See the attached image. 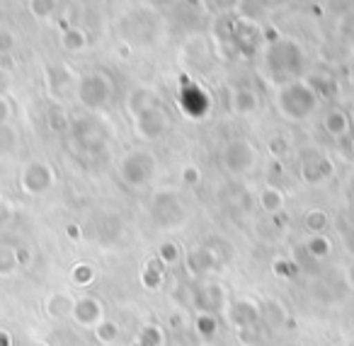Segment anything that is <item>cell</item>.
Here are the masks:
<instances>
[{
	"instance_id": "cell-1",
	"label": "cell",
	"mask_w": 354,
	"mask_h": 346,
	"mask_svg": "<svg viewBox=\"0 0 354 346\" xmlns=\"http://www.w3.org/2000/svg\"><path fill=\"white\" fill-rule=\"evenodd\" d=\"M306 70V54L304 46L296 39L289 37H279L277 41L265 46V54H262V73L270 80L272 85L281 88V85H289L294 80L304 78Z\"/></svg>"
},
{
	"instance_id": "cell-2",
	"label": "cell",
	"mask_w": 354,
	"mask_h": 346,
	"mask_svg": "<svg viewBox=\"0 0 354 346\" xmlns=\"http://www.w3.org/2000/svg\"><path fill=\"white\" fill-rule=\"evenodd\" d=\"M274 102H277V112H279L286 122H306V119L313 117V112L318 109L320 97L308 85V80L301 78L289 85L277 88Z\"/></svg>"
},
{
	"instance_id": "cell-3",
	"label": "cell",
	"mask_w": 354,
	"mask_h": 346,
	"mask_svg": "<svg viewBox=\"0 0 354 346\" xmlns=\"http://www.w3.org/2000/svg\"><path fill=\"white\" fill-rule=\"evenodd\" d=\"M119 32H122V39L127 44L148 46L160 35V15L151 8H136L122 17Z\"/></svg>"
},
{
	"instance_id": "cell-4",
	"label": "cell",
	"mask_w": 354,
	"mask_h": 346,
	"mask_svg": "<svg viewBox=\"0 0 354 346\" xmlns=\"http://www.w3.org/2000/svg\"><path fill=\"white\" fill-rule=\"evenodd\" d=\"M114 83L104 70H88L75 80V97L90 112H97L112 99Z\"/></svg>"
},
{
	"instance_id": "cell-5",
	"label": "cell",
	"mask_w": 354,
	"mask_h": 346,
	"mask_svg": "<svg viewBox=\"0 0 354 346\" xmlns=\"http://www.w3.org/2000/svg\"><path fill=\"white\" fill-rule=\"evenodd\" d=\"M156 170L158 160L151 151H131L119 162V177L131 189H141V186L151 184V180L156 177Z\"/></svg>"
},
{
	"instance_id": "cell-6",
	"label": "cell",
	"mask_w": 354,
	"mask_h": 346,
	"mask_svg": "<svg viewBox=\"0 0 354 346\" xmlns=\"http://www.w3.org/2000/svg\"><path fill=\"white\" fill-rule=\"evenodd\" d=\"M221 165L228 175L245 177L255 170L257 165V151L248 138H233L223 146L221 151Z\"/></svg>"
},
{
	"instance_id": "cell-7",
	"label": "cell",
	"mask_w": 354,
	"mask_h": 346,
	"mask_svg": "<svg viewBox=\"0 0 354 346\" xmlns=\"http://www.w3.org/2000/svg\"><path fill=\"white\" fill-rule=\"evenodd\" d=\"M151 215L160 228H180L187 218V211L180 199V194L172 189H162L158 194H153L151 199Z\"/></svg>"
},
{
	"instance_id": "cell-8",
	"label": "cell",
	"mask_w": 354,
	"mask_h": 346,
	"mask_svg": "<svg viewBox=\"0 0 354 346\" xmlns=\"http://www.w3.org/2000/svg\"><path fill=\"white\" fill-rule=\"evenodd\" d=\"M56 184V170L46 160H30L20 172V189L27 196H41Z\"/></svg>"
},
{
	"instance_id": "cell-9",
	"label": "cell",
	"mask_w": 354,
	"mask_h": 346,
	"mask_svg": "<svg viewBox=\"0 0 354 346\" xmlns=\"http://www.w3.org/2000/svg\"><path fill=\"white\" fill-rule=\"evenodd\" d=\"M133 126H136V133L143 141H158V138L165 136L170 119H167L165 109L160 107V102H153L138 114H133Z\"/></svg>"
},
{
	"instance_id": "cell-10",
	"label": "cell",
	"mask_w": 354,
	"mask_h": 346,
	"mask_svg": "<svg viewBox=\"0 0 354 346\" xmlns=\"http://www.w3.org/2000/svg\"><path fill=\"white\" fill-rule=\"evenodd\" d=\"M260 44H262L260 25H255L250 17H233V49H236V56L252 59L260 51Z\"/></svg>"
},
{
	"instance_id": "cell-11",
	"label": "cell",
	"mask_w": 354,
	"mask_h": 346,
	"mask_svg": "<svg viewBox=\"0 0 354 346\" xmlns=\"http://www.w3.org/2000/svg\"><path fill=\"white\" fill-rule=\"evenodd\" d=\"M333 172H335V165L325 153H318V151L301 153L299 175L306 184H325V182L333 177Z\"/></svg>"
},
{
	"instance_id": "cell-12",
	"label": "cell",
	"mask_w": 354,
	"mask_h": 346,
	"mask_svg": "<svg viewBox=\"0 0 354 346\" xmlns=\"http://www.w3.org/2000/svg\"><path fill=\"white\" fill-rule=\"evenodd\" d=\"M71 133L85 151H97L107 143V131L95 117H78L71 122Z\"/></svg>"
},
{
	"instance_id": "cell-13",
	"label": "cell",
	"mask_w": 354,
	"mask_h": 346,
	"mask_svg": "<svg viewBox=\"0 0 354 346\" xmlns=\"http://www.w3.org/2000/svg\"><path fill=\"white\" fill-rule=\"evenodd\" d=\"M228 317H231V322L238 327V331H250L260 325L262 305L257 300H250V298H241V300H236L231 305Z\"/></svg>"
},
{
	"instance_id": "cell-14",
	"label": "cell",
	"mask_w": 354,
	"mask_h": 346,
	"mask_svg": "<svg viewBox=\"0 0 354 346\" xmlns=\"http://www.w3.org/2000/svg\"><path fill=\"white\" fill-rule=\"evenodd\" d=\"M180 107H183V112L187 114L189 119H202L209 114L212 99H209V95L204 93L199 85L187 83L180 88Z\"/></svg>"
},
{
	"instance_id": "cell-15",
	"label": "cell",
	"mask_w": 354,
	"mask_h": 346,
	"mask_svg": "<svg viewBox=\"0 0 354 346\" xmlns=\"http://www.w3.org/2000/svg\"><path fill=\"white\" fill-rule=\"evenodd\" d=\"M71 317H73L75 325L90 329V327H97L100 322L104 320V307H102V302H100V298H95V296L75 298Z\"/></svg>"
},
{
	"instance_id": "cell-16",
	"label": "cell",
	"mask_w": 354,
	"mask_h": 346,
	"mask_svg": "<svg viewBox=\"0 0 354 346\" xmlns=\"http://www.w3.org/2000/svg\"><path fill=\"white\" fill-rule=\"evenodd\" d=\"M223 300H226V293L216 283H204L194 293V307L199 310V315H216L223 307Z\"/></svg>"
},
{
	"instance_id": "cell-17",
	"label": "cell",
	"mask_w": 354,
	"mask_h": 346,
	"mask_svg": "<svg viewBox=\"0 0 354 346\" xmlns=\"http://www.w3.org/2000/svg\"><path fill=\"white\" fill-rule=\"evenodd\" d=\"M185 267L192 276H207L218 267V257L212 247H197L185 257Z\"/></svg>"
},
{
	"instance_id": "cell-18",
	"label": "cell",
	"mask_w": 354,
	"mask_h": 346,
	"mask_svg": "<svg viewBox=\"0 0 354 346\" xmlns=\"http://www.w3.org/2000/svg\"><path fill=\"white\" fill-rule=\"evenodd\" d=\"M260 107V97L250 88H236L231 93V112L238 117H250Z\"/></svg>"
},
{
	"instance_id": "cell-19",
	"label": "cell",
	"mask_w": 354,
	"mask_h": 346,
	"mask_svg": "<svg viewBox=\"0 0 354 346\" xmlns=\"http://www.w3.org/2000/svg\"><path fill=\"white\" fill-rule=\"evenodd\" d=\"M323 128L330 138H347L349 136V128H352V122H349V114L344 109H330L323 119Z\"/></svg>"
},
{
	"instance_id": "cell-20",
	"label": "cell",
	"mask_w": 354,
	"mask_h": 346,
	"mask_svg": "<svg viewBox=\"0 0 354 346\" xmlns=\"http://www.w3.org/2000/svg\"><path fill=\"white\" fill-rule=\"evenodd\" d=\"M46 83H49V90L54 95H66L71 88L75 90L73 73H71V68H66V66H61V64L46 68Z\"/></svg>"
},
{
	"instance_id": "cell-21",
	"label": "cell",
	"mask_w": 354,
	"mask_h": 346,
	"mask_svg": "<svg viewBox=\"0 0 354 346\" xmlns=\"http://www.w3.org/2000/svg\"><path fill=\"white\" fill-rule=\"evenodd\" d=\"M73 302H75V298L68 296V293H51L44 300V310L51 320H66V317H71V312H73Z\"/></svg>"
},
{
	"instance_id": "cell-22",
	"label": "cell",
	"mask_w": 354,
	"mask_h": 346,
	"mask_svg": "<svg viewBox=\"0 0 354 346\" xmlns=\"http://www.w3.org/2000/svg\"><path fill=\"white\" fill-rule=\"evenodd\" d=\"M61 46L68 54H80V51L88 49V32L83 27H68V30L61 32Z\"/></svg>"
},
{
	"instance_id": "cell-23",
	"label": "cell",
	"mask_w": 354,
	"mask_h": 346,
	"mask_svg": "<svg viewBox=\"0 0 354 346\" xmlns=\"http://www.w3.org/2000/svg\"><path fill=\"white\" fill-rule=\"evenodd\" d=\"M257 201H260V209L272 215L284 211V194H281V189H277V186H265V189L260 191V196H257Z\"/></svg>"
},
{
	"instance_id": "cell-24",
	"label": "cell",
	"mask_w": 354,
	"mask_h": 346,
	"mask_svg": "<svg viewBox=\"0 0 354 346\" xmlns=\"http://www.w3.org/2000/svg\"><path fill=\"white\" fill-rule=\"evenodd\" d=\"M153 102H158V97L151 93V90H148V88H136L131 95H129L127 107H129V112H131V117H133V114H138L141 109H146L148 104H153Z\"/></svg>"
},
{
	"instance_id": "cell-25",
	"label": "cell",
	"mask_w": 354,
	"mask_h": 346,
	"mask_svg": "<svg viewBox=\"0 0 354 346\" xmlns=\"http://www.w3.org/2000/svg\"><path fill=\"white\" fill-rule=\"evenodd\" d=\"M27 10L35 20H49L59 10V0H27Z\"/></svg>"
},
{
	"instance_id": "cell-26",
	"label": "cell",
	"mask_w": 354,
	"mask_h": 346,
	"mask_svg": "<svg viewBox=\"0 0 354 346\" xmlns=\"http://www.w3.org/2000/svg\"><path fill=\"white\" fill-rule=\"evenodd\" d=\"M162 344H165V334L156 325H146L141 329V334H138V339L133 341V346H162Z\"/></svg>"
},
{
	"instance_id": "cell-27",
	"label": "cell",
	"mask_w": 354,
	"mask_h": 346,
	"mask_svg": "<svg viewBox=\"0 0 354 346\" xmlns=\"http://www.w3.org/2000/svg\"><path fill=\"white\" fill-rule=\"evenodd\" d=\"M306 252L310 254V259H325L330 254V249H333V244H330V240L325 238V235H315V238H310L308 242L304 244Z\"/></svg>"
},
{
	"instance_id": "cell-28",
	"label": "cell",
	"mask_w": 354,
	"mask_h": 346,
	"mask_svg": "<svg viewBox=\"0 0 354 346\" xmlns=\"http://www.w3.org/2000/svg\"><path fill=\"white\" fill-rule=\"evenodd\" d=\"M17 259H15V247H6L0 244V278H10L17 271Z\"/></svg>"
},
{
	"instance_id": "cell-29",
	"label": "cell",
	"mask_w": 354,
	"mask_h": 346,
	"mask_svg": "<svg viewBox=\"0 0 354 346\" xmlns=\"http://www.w3.org/2000/svg\"><path fill=\"white\" fill-rule=\"evenodd\" d=\"M95 336H97V341H102L104 346H112L114 341L119 339V325L112 320H102L95 327Z\"/></svg>"
},
{
	"instance_id": "cell-30",
	"label": "cell",
	"mask_w": 354,
	"mask_h": 346,
	"mask_svg": "<svg viewBox=\"0 0 354 346\" xmlns=\"http://www.w3.org/2000/svg\"><path fill=\"white\" fill-rule=\"evenodd\" d=\"M71 281H73L78 288L90 286V283L95 281V269L90 267V264H85V262L75 264V267L71 269Z\"/></svg>"
},
{
	"instance_id": "cell-31",
	"label": "cell",
	"mask_w": 354,
	"mask_h": 346,
	"mask_svg": "<svg viewBox=\"0 0 354 346\" xmlns=\"http://www.w3.org/2000/svg\"><path fill=\"white\" fill-rule=\"evenodd\" d=\"M310 88L318 93V97H333L335 95V80L328 75H318V78H306Z\"/></svg>"
},
{
	"instance_id": "cell-32",
	"label": "cell",
	"mask_w": 354,
	"mask_h": 346,
	"mask_svg": "<svg viewBox=\"0 0 354 346\" xmlns=\"http://www.w3.org/2000/svg\"><path fill=\"white\" fill-rule=\"evenodd\" d=\"M325 225H328V213H325V211L313 209L308 215H306V228H308L310 233H315V235L323 233Z\"/></svg>"
},
{
	"instance_id": "cell-33",
	"label": "cell",
	"mask_w": 354,
	"mask_h": 346,
	"mask_svg": "<svg viewBox=\"0 0 354 346\" xmlns=\"http://www.w3.org/2000/svg\"><path fill=\"white\" fill-rule=\"evenodd\" d=\"M209 10H214L216 15H231V12H236L238 8L243 6V0H207Z\"/></svg>"
},
{
	"instance_id": "cell-34",
	"label": "cell",
	"mask_w": 354,
	"mask_h": 346,
	"mask_svg": "<svg viewBox=\"0 0 354 346\" xmlns=\"http://www.w3.org/2000/svg\"><path fill=\"white\" fill-rule=\"evenodd\" d=\"M17 148V133L10 126H0V155H10Z\"/></svg>"
},
{
	"instance_id": "cell-35",
	"label": "cell",
	"mask_w": 354,
	"mask_h": 346,
	"mask_svg": "<svg viewBox=\"0 0 354 346\" xmlns=\"http://www.w3.org/2000/svg\"><path fill=\"white\" fill-rule=\"evenodd\" d=\"M216 327H218L216 315H199L197 317V329H199V334L214 336V334H216Z\"/></svg>"
},
{
	"instance_id": "cell-36",
	"label": "cell",
	"mask_w": 354,
	"mask_h": 346,
	"mask_svg": "<svg viewBox=\"0 0 354 346\" xmlns=\"http://www.w3.org/2000/svg\"><path fill=\"white\" fill-rule=\"evenodd\" d=\"M158 254H160L158 259H160L162 264H175L177 259H180V249H177L175 242H162L160 252H158Z\"/></svg>"
},
{
	"instance_id": "cell-37",
	"label": "cell",
	"mask_w": 354,
	"mask_h": 346,
	"mask_svg": "<svg viewBox=\"0 0 354 346\" xmlns=\"http://www.w3.org/2000/svg\"><path fill=\"white\" fill-rule=\"evenodd\" d=\"M17 46V37L10 30H0V56L12 54Z\"/></svg>"
},
{
	"instance_id": "cell-38",
	"label": "cell",
	"mask_w": 354,
	"mask_h": 346,
	"mask_svg": "<svg viewBox=\"0 0 354 346\" xmlns=\"http://www.w3.org/2000/svg\"><path fill=\"white\" fill-rule=\"evenodd\" d=\"M49 128H51V131H66V128H71L68 119H66V114L61 112V109L49 112Z\"/></svg>"
},
{
	"instance_id": "cell-39",
	"label": "cell",
	"mask_w": 354,
	"mask_h": 346,
	"mask_svg": "<svg viewBox=\"0 0 354 346\" xmlns=\"http://www.w3.org/2000/svg\"><path fill=\"white\" fill-rule=\"evenodd\" d=\"M12 218H15V209H12V204L6 199H0V230L8 228V225L12 223Z\"/></svg>"
},
{
	"instance_id": "cell-40",
	"label": "cell",
	"mask_w": 354,
	"mask_h": 346,
	"mask_svg": "<svg viewBox=\"0 0 354 346\" xmlns=\"http://www.w3.org/2000/svg\"><path fill=\"white\" fill-rule=\"evenodd\" d=\"M183 182L187 186H194V184H199V180H202V170L199 167H194V165H185L183 167Z\"/></svg>"
},
{
	"instance_id": "cell-41",
	"label": "cell",
	"mask_w": 354,
	"mask_h": 346,
	"mask_svg": "<svg viewBox=\"0 0 354 346\" xmlns=\"http://www.w3.org/2000/svg\"><path fill=\"white\" fill-rule=\"evenodd\" d=\"M339 27V35L347 37V39H354V10L347 12V15H342V20L337 22Z\"/></svg>"
},
{
	"instance_id": "cell-42",
	"label": "cell",
	"mask_w": 354,
	"mask_h": 346,
	"mask_svg": "<svg viewBox=\"0 0 354 346\" xmlns=\"http://www.w3.org/2000/svg\"><path fill=\"white\" fill-rule=\"evenodd\" d=\"M12 119V104L6 95H0V126H8Z\"/></svg>"
},
{
	"instance_id": "cell-43",
	"label": "cell",
	"mask_w": 354,
	"mask_h": 346,
	"mask_svg": "<svg viewBox=\"0 0 354 346\" xmlns=\"http://www.w3.org/2000/svg\"><path fill=\"white\" fill-rule=\"evenodd\" d=\"M15 259H17V267H30L32 264V249L25 247V244H17L15 247Z\"/></svg>"
},
{
	"instance_id": "cell-44",
	"label": "cell",
	"mask_w": 354,
	"mask_h": 346,
	"mask_svg": "<svg viewBox=\"0 0 354 346\" xmlns=\"http://www.w3.org/2000/svg\"><path fill=\"white\" fill-rule=\"evenodd\" d=\"M286 151H289V143H286V138L277 136V138H272V141H270V153L274 157H281Z\"/></svg>"
},
{
	"instance_id": "cell-45",
	"label": "cell",
	"mask_w": 354,
	"mask_h": 346,
	"mask_svg": "<svg viewBox=\"0 0 354 346\" xmlns=\"http://www.w3.org/2000/svg\"><path fill=\"white\" fill-rule=\"evenodd\" d=\"M342 244H344V249H347L349 257L354 259V225H349V228L342 233Z\"/></svg>"
},
{
	"instance_id": "cell-46",
	"label": "cell",
	"mask_w": 354,
	"mask_h": 346,
	"mask_svg": "<svg viewBox=\"0 0 354 346\" xmlns=\"http://www.w3.org/2000/svg\"><path fill=\"white\" fill-rule=\"evenodd\" d=\"M15 56L12 54H6V56H0V70H3V73H12V70H15Z\"/></svg>"
},
{
	"instance_id": "cell-47",
	"label": "cell",
	"mask_w": 354,
	"mask_h": 346,
	"mask_svg": "<svg viewBox=\"0 0 354 346\" xmlns=\"http://www.w3.org/2000/svg\"><path fill=\"white\" fill-rule=\"evenodd\" d=\"M66 235H68L71 240H75V242H78V240L83 238V230H80V225L68 223V225H66Z\"/></svg>"
},
{
	"instance_id": "cell-48",
	"label": "cell",
	"mask_w": 354,
	"mask_h": 346,
	"mask_svg": "<svg viewBox=\"0 0 354 346\" xmlns=\"http://www.w3.org/2000/svg\"><path fill=\"white\" fill-rule=\"evenodd\" d=\"M0 346H12V334L8 329H0Z\"/></svg>"
},
{
	"instance_id": "cell-49",
	"label": "cell",
	"mask_w": 354,
	"mask_h": 346,
	"mask_svg": "<svg viewBox=\"0 0 354 346\" xmlns=\"http://www.w3.org/2000/svg\"><path fill=\"white\" fill-rule=\"evenodd\" d=\"M344 276H347V283H349V288L354 291V259L349 262V267H347V271H344Z\"/></svg>"
},
{
	"instance_id": "cell-50",
	"label": "cell",
	"mask_w": 354,
	"mask_h": 346,
	"mask_svg": "<svg viewBox=\"0 0 354 346\" xmlns=\"http://www.w3.org/2000/svg\"><path fill=\"white\" fill-rule=\"evenodd\" d=\"M119 56H122V59H129V46H119Z\"/></svg>"
},
{
	"instance_id": "cell-51",
	"label": "cell",
	"mask_w": 354,
	"mask_h": 346,
	"mask_svg": "<svg viewBox=\"0 0 354 346\" xmlns=\"http://www.w3.org/2000/svg\"><path fill=\"white\" fill-rule=\"evenodd\" d=\"M349 155H352V157H354V136H352V138H349Z\"/></svg>"
},
{
	"instance_id": "cell-52",
	"label": "cell",
	"mask_w": 354,
	"mask_h": 346,
	"mask_svg": "<svg viewBox=\"0 0 354 346\" xmlns=\"http://www.w3.org/2000/svg\"><path fill=\"white\" fill-rule=\"evenodd\" d=\"M32 346H49V344H46V341H35Z\"/></svg>"
},
{
	"instance_id": "cell-53",
	"label": "cell",
	"mask_w": 354,
	"mask_h": 346,
	"mask_svg": "<svg viewBox=\"0 0 354 346\" xmlns=\"http://www.w3.org/2000/svg\"><path fill=\"white\" fill-rule=\"evenodd\" d=\"M349 122H352V126H354V107H352V114H349Z\"/></svg>"
},
{
	"instance_id": "cell-54",
	"label": "cell",
	"mask_w": 354,
	"mask_h": 346,
	"mask_svg": "<svg viewBox=\"0 0 354 346\" xmlns=\"http://www.w3.org/2000/svg\"><path fill=\"white\" fill-rule=\"evenodd\" d=\"M349 346H354V344H349Z\"/></svg>"
},
{
	"instance_id": "cell-55",
	"label": "cell",
	"mask_w": 354,
	"mask_h": 346,
	"mask_svg": "<svg viewBox=\"0 0 354 346\" xmlns=\"http://www.w3.org/2000/svg\"><path fill=\"white\" fill-rule=\"evenodd\" d=\"M112 346H114V344H112Z\"/></svg>"
}]
</instances>
